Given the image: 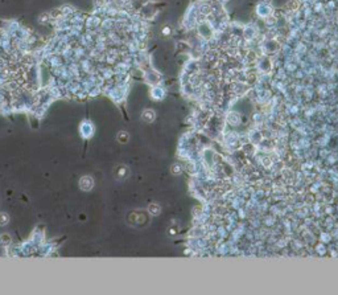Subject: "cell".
<instances>
[{
  "instance_id": "5",
  "label": "cell",
  "mask_w": 338,
  "mask_h": 295,
  "mask_svg": "<svg viewBox=\"0 0 338 295\" xmlns=\"http://www.w3.org/2000/svg\"><path fill=\"white\" fill-rule=\"evenodd\" d=\"M156 118V113L153 110H149V109H147V110H144L142 113V119L144 122H147V123H152V122L155 120Z\"/></svg>"
},
{
  "instance_id": "3",
  "label": "cell",
  "mask_w": 338,
  "mask_h": 295,
  "mask_svg": "<svg viewBox=\"0 0 338 295\" xmlns=\"http://www.w3.org/2000/svg\"><path fill=\"white\" fill-rule=\"evenodd\" d=\"M78 185H79V189L83 191V192H90L93 188H94V179L90 176V175H85L79 179L78 181Z\"/></svg>"
},
{
  "instance_id": "1",
  "label": "cell",
  "mask_w": 338,
  "mask_h": 295,
  "mask_svg": "<svg viewBox=\"0 0 338 295\" xmlns=\"http://www.w3.org/2000/svg\"><path fill=\"white\" fill-rule=\"evenodd\" d=\"M127 222L131 226L143 228L149 222V217H148V213H145L144 210H140V209L131 210L128 216H127Z\"/></svg>"
},
{
  "instance_id": "7",
  "label": "cell",
  "mask_w": 338,
  "mask_h": 295,
  "mask_svg": "<svg viewBox=\"0 0 338 295\" xmlns=\"http://www.w3.org/2000/svg\"><path fill=\"white\" fill-rule=\"evenodd\" d=\"M116 139H118L119 143L126 144V143L130 142V134L127 132V131H119L118 135H116Z\"/></svg>"
},
{
  "instance_id": "2",
  "label": "cell",
  "mask_w": 338,
  "mask_h": 295,
  "mask_svg": "<svg viewBox=\"0 0 338 295\" xmlns=\"http://www.w3.org/2000/svg\"><path fill=\"white\" fill-rule=\"evenodd\" d=\"M130 176V168L124 164H118L114 168V179L118 181H124Z\"/></svg>"
},
{
  "instance_id": "6",
  "label": "cell",
  "mask_w": 338,
  "mask_h": 295,
  "mask_svg": "<svg viewBox=\"0 0 338 295\" xmlns=\"http://www.w3.org/2000/svg\"><path fill=\"white\" fill-rule=\"evenodd\" d=\"M147 212H148L151 216H158L161 213V207H160V204H157V203H152L148 205V208H147Z\"/></svg>"
},
{
  "instance_id": "8",
  "label": "cell",
  "mask_w": 338,
  "mask_h": 295,
  "mask_svg": "<svg viewBox=\"0 0 338 295\" xmlns=\"http://www.w3.org/2000/svg\"><path fill=\"white\" fill-rule=\"evenodd\" d=\"M9 214L7 212H0V226H7L9 224Z\"/></svg>"
},
{
  "instance_id": "9",
  "label": "cell",
  "mask_w": 338,
  "mask_h": 295,
  "mask_svg": "<svg viewBox=\"0 0 338 295\" xmlns=\"http://www.w3.org/2000/svg\"><path fill=\"white\" fill-rule=\"evenodd\" d=\"M181 171H182V170H181V167L178 165V164H173V165L170 167V172H172L173 175H180V174H181Z\"/></svg>"
},
{
  "instance_id": "4",
  "label": "cell",
  "mask_w": 338,
  "mask_h": 295,
  "mask_svg": "<svg viewBox=\"0 0 338 295\" xmlns=\"http://www.w3.org/2000/svg\"><path fill=\"white\" fill-rule=\"evenodd\" d=\"M81 134H82V136L83 138H90L93 135V126L90 122H83V123L81 125Z\"/></svg>"
}]
</instances>
